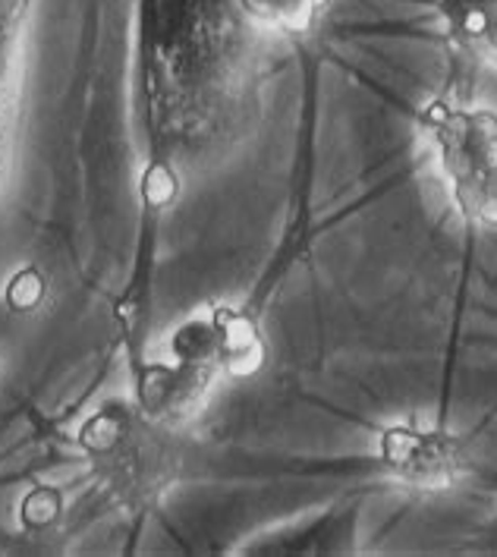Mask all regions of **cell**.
I'll return each mask as SVG.
<instances>
[{
    "label": "cell",
    "mask_w": 497,
    "mask_h": 557,
    "mask_svg": "<svg viewBox=\"0 0 497 557\" xmlns=\"http://www.w3.org/2000/svg\"><path fill=\"white\" fill-rule=\"evenodd\" d=\"M378 450L381 463L397 482L422 488V492L450 488L463 470V454H460L457 438L450 432L425 429L415 422L387 425L381 432Z\"/></svg>",
    "instance_id": "3"
},
{
    "label": "cell",
    "mask_w": 497,
    "mask_h": 557,
    "mask_svg": "<svg viewBox=\"0 0 497 557\" xmlns=\"http://www.w3.org/2000/svg\"><path fill=\"white\" fill-rule=\"evenodd\" d=\"M239 13L262 29L306 35L322 20L327 0H234Z\"/></svg>",
    "instance_id": "5"
},
{
    "label": "cell",
    "mask_w": 497,
    "mask_h": 557,
    "mask_svg": "<svg viewBox=\"0 0 497 557\" xmlns=\"http://www.w3.org/2000/svg\"><path fill=\"white\" fill-rule=\"evenodd\" d=\"M450 38L497 66V0H440Z\"/></svg>",
    "instance_id": "4"
},
{
    "label": "cell",
    "mask_w": 497,
    "mask_h": 557,
    "mask_svg": "<svg viewBox=\"0 0 497 557\" xmlns=\"http://www.w3.org/2000/svg\"><path fill=\"white\" fill-rule=\"evenodd\" d=\"M252 26L234 0H154L146 29L148 117L167 139H206L246 86L243 38Z\"/></svg>",
    "instance_id": "1"
},
{
    "label": "cell",
    "mask_w": 497,
    "mask_h": 557,
    "mask_svg": "<svg viewBox=\"0 0 497 557\" xmlns=\"http://www.w3.org/2000/svg\"><path fill=\"white\" fill-rule=\"evenodd\" d=\"M16 38H20V0L0 7V143L10 126L13 88H16Z\"/></svg>",
    "instance_id": "6"
},
{
    "label": "cell",
    "mask_w": 497,
    "mask_h": 557,
    "mask_svg": "<svg viewBox=\"0 0 497 557\" xmlns=\"http://www.w3.org/2000/svg\"><path fill=\"white\" fill-rule=\"evenodd\" d=\"M453 211L479 231H497V114L435 104L422 120Z\"/></svg>",
    "instance_id": "2"
}]
</instances>
